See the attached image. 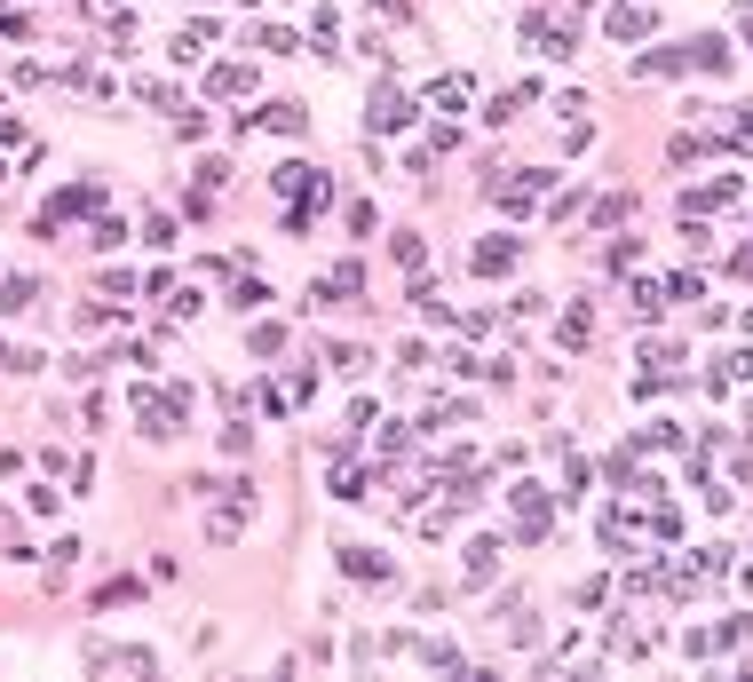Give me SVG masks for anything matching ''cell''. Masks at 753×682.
<instances>
[{"mask_svg":"<svg viewBox=\"0 0 753 682\" xmlns=\"http://www.w3.org/2000/svg\"><path fill=\"white\" fill-rule=\"evenodd\" d=\"M682 64H698V72H730V40H722V32H690V40H682Z\"/></svg>","mask_w":753,"mask_h":682,"instance_id":"cell-1","label":"cell"},{"mask_svg":"<svg viewBox=\"0 0 753 682\" xmlns=\"http://www.w3.org/2000/svg\"><path fill=\"white\" fill-rule=\"evenodd\" d=\"M650 32H658V8H643V0L611 8V40H650Z\"/></svg>","mask_w":753,"mask_h":682,"instance_id":"cell-2","label":"cell"},{"mask_svg":"<svg viewBox=\"0 0 753 682\" xmlns=\"http://www.w3.org/2000/svg\"><path fill=\"white\" fill-rule=\"evenodd\" d=\"M516 262H524V246H516L508 230H492V238L476 246V270H484V278H500V270H516Z\"/></svg>","mask_w":753,"mask_h":682,"instance_id":"cell-3","label":"cell"},{"mask_svg":"<svg viewBox=\"0 0 753 682\" xmlns=\"http://www.w3.org/2000/svg\"><path fill=\"white\" fill-rule=\"evenodd\" d=\"M341 571H349V579H381V587L397 579V564H389L381 548H341Z\"/></svg>","mask_w":753,"mask_h":682,"instance_id":"cell-4","label":"cell"},{"mask_svg":"<svg viewBox=\"0 0 753 682\" xmlns=\"http://www.w3.org/2000/svg\"><path fill=\"white\" fill-rule=\"evenodd\" d=\"M555 341H563V349H587V341H595V310H587V302H571V310L555 318Z\"/></svg>","mask_w":753,"mask_h":682,"instance_id":"cell-5","label":"cell"},{"mask_svg":"<svg viewBox=\"0 0 753 682\" xmlns=\"http://www.w3.org/2000/svg\"><path fill=\"white\" fill-rule=\"evenodd\" d=\"M365 119H373V127H405V119H413V104H405L397 88H373V104H365Z\"/></svg>","mask_w":753,"mask_h":682,"instance_id":"cell-6","label":"cell"},{"mask_svg":"<svg viewBox=\"0 0 753 682\" xmlns=\"http://www.w3.org/2000/svg\"><path fill=\"white\" fill-rule=\"evenodd\" d=\"M500 556H508L500 540H476V548H468V579H492V571H500Z\"/></svg>","mask_w":753,"mask_h":682,"instance_id":"cell-7","label":"cell"},{"mask_svg":"<svg viewBox=\"0 0 753 682\" xmlns=\"http://www.w3.org/2000/svg\"><path fill=\"white\" fill-rule=\"evenodd\" d=\"M682 445V421H650L643 429V453H674Z\"/></svg>","mask_w":753,"mask_h":682,"instance_id":"cell-8","label":"cell"},{"mask_svg":"<svg viewBox=\"0 0 753 682\" xmlns=\"http://www.w3.org/2000/svg\"><path fill=\"white\" fill-rule=\"evenodd\" d=\"M397 262H405V270H421V262H429V246H421V230H397Z\"/></svg>","mask_w":753,"mask_h":682,"instance_id":"cell-9","label":"cell"},{"mask_svg":"<svg viewBox=\"0 0 753 682\" xmlns=\"http://www.w3.org/2000/svg\"><path fill=\"white\" fill-rule=\"evenodd\" d=\"M262 119H270L278 135H302V104H270V112H262Z\"/></svg>","mask_w":753,"mask_h":682,"instance_id":"cell-10","label":"cell"},{"mask_svg":"<svg viewBox=\"0 0 753 682\" xmlns=\"http://www.w3.org/2000/svg\"><path fill=\"white\" fill-rule=\"evenodd\" d=\"M738 135H746V143H753V96H746V104H738Z\"/></svg>","mask_w":753,"mask_h":682,"instance_id":"cell-11","label":"cell"},{"mask_svg":"<svg viewBox=\"0 0 753 682\" xmlns=\"http://www.w3.org/2000/svg\"><path fill=\"white\" fill-rule=\"evenodd\" d=\"M746 48H753V16H746Z\"/></svg>","mask_w":753,"mask_h":682,"instance_id":"cell-12","label":"cell"}]
</instances>
